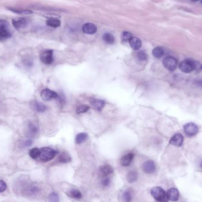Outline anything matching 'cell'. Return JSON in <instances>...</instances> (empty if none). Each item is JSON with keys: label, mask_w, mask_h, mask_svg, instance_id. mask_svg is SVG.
<instances>
[{"label": "cell", "mask_w": 202, "mask_h": 202, "mask_svg": "<svg viewBox=\"0 0 202 202\" xmlns=\"http://www.w3.org/2000/svg\"><path fill=\"white\" fill-rule=\"evenodd\" d=\"M40 96L43 100L45 101H50L57 99L59 96L58 94L49 89H44L40 93Z\"/></svg>", "instance_id": "cell-4"}, {"label": "cell", "mask_w": 202, "mask_h": 202, "mask_svg": "<svg viewBox=\"0 0 202 202\" xmlns=\"http://www.w3.org/2000/svg\"><path fill=\"white\" fill-rule=\"evenodd\" d=\"M38 133V128L36 125L30 122L28 124L27 127V136L30 138L35 137Z\"/></svg>", "instance_id": "cell-15"}, {"label": "cell", "mask_w": 202, "mask_h": 202, "mask_svg": "<svg viewBox=\"0 0 202 202\" xmlns=\"http://www.w3.org/2000/svg\"><path fill=\"white\" fill-rule=\"evenodd\" d=\"M33 107L34 110L39 112H44L47 110V107L45 105L37 101L34 102Z\"/></svg>", "instance_id": "cell-22"}, {"label": "cell", "mask_w": 202, "mask_h": 202, "mask_svg": "<svg viewBox=\"0 0 202 202\" xmlns=\"http://www.w3.org/2000/svg\"><path fill=\"white\" fill-rule=\"evenodd\" d=\"M167 197L171 202H177L179 199V192L176 188H171L167 191Z\"/></svg>", "instance_id": "cell-10"}, {"label": "cell", "mask_w": 202, "mask_h": 202, "mask_svg": "<svg viewBox=\"0 0 202 202\" xmlns=\"http://www.w3.org/2000/svg\"><path fill=\"white\" fill-rule=\"evenodd\" d=\"M89 110V107L86 105H82L79 106L76 109V113L77 114H84L86 112H88Z\"/></svg>", "instance_id": "cell-31"}, {"label": "cell", "mask_w": 202, "mask_h": 202, "mask_svg": "<svg viewBox=\"0 0 202 202\" xmlns=\"http://www.w3.org/2000/svg\"><path fill=\"white\" fill-rule=\"evenodd\" d=\"M9 10L15 13L16 14H23V15H27L31 14L33 13V11L30 9H13V8H9Z\"/></svg>", "instance_id": "cell-24"}, {"label": "cell", "mask_w": 202, "mask_h": 202, "mask_svg": "<svg viewBox=\"0 0 202 202\" xmlns=\"http://www.w3.org/2000/svg\"><path fill=\"white\" fill-rule=\"evenodd\" d=\"M164 52L163 49L161 47H160V46L155 47L152 50L153 56L155 58H157V59H159V58H161V57H163V56L164 55Z\"/></svg>", "instance_id": "cell-23"}, {"label": "cell", "mask_w": 202, "mask_h": 202, "mask_svg": "<svg viewBox=\"0 0 202 202\" xmlns=\"http://www.w3.org/2000/svg\"><path fill=\"white\" fill-rule=\"evenodd\" d=\"M200 166H201V167L202 168V162H201V163H200Z\"/></svg>", "instance_id": "cell-42"}, {"label": "cell", "mask_w": 202, "mask_h": 202, "mask_svg": "<svg viewBox=\"0 0 202 202\" xmlns=\"http://www.w3.org/2000/svg\"><path fill=\"white\" fill-rule=\"evenodd\" d=\"M123 202H131L133 199L132 193L129 190H126L122 196Z\"/></svg>", "instance_id": "cell-29"}, {"label": "cell", "mask_w": 202, "mask_h": 202, "mask_svg": "<svg viewBox=\"0 0 202 202\" xmlns=\"http://www.w3.org/2000/svg\"><path fill=\"white\" fill-rule=\"evenodd\" d=\"M12 22H13V26L17 30L24 28L27 24L26 20L24 18H19L14 19V20H13Z\"/></svg>", "instance_id": "cell-14"}, {"label": "cell", "mask_w": 202, "mask_h": 202, "mask_svg": "<svg viewBox=\"0 0 202 202\" xmlns=\"http://www.w3.org/2000/svg\"><path fill=\"white\" fill-rule=\"evenodd\" d=\"M87 138H88V135L86 133H79L76 135L75 143L77 144H80L84 143V141H86Z\"/></svg>", "instance_id": "cell-26"}, {"label": "cell", "mask_w": 202, "mask_h": 202, "mask_svg": "<svg viewBox=\"0 0 202 202\" xmlns=\"http://www.w3.org/2000/svg\"><path fill=\"white\" fill-rule=\"evenodd\" d=\"M33 143V141L31 139H28L27 140H26L25 142L23 143V147H30Z\"/></svg>", "instance_id": "cell-38"}, {"label": "cell", "mask_w": 202, "mask_h": 202, "mask_svg": "<svg viewBox=\"0 0 202 202\" xmlns=\"http://www.w3.org/2000/svg\"><path fill=\"white\" fill-rule=\"evenodd\" d=\"M58 160L62 163H67L71 161V157L68 153L64 152L59 155Z\"/></svg>", "instance_id": "cell-21"}, {"label": "cell", "mask_w": 202, "mask_h": 202, "mask_svg": "<svg viewBox=\"0 0 202 202\" xmlns=\"http://www.w3.org/2000/svg\"><path fill=\"white\" fill-rule=\"evenodd\" d=\"M133 35L132 34L128 32H124L122 35V40L124 42H127V41H129V40L132 38Z\"/></svg>", "instance_id": "cell-34"}, {"label": "cell", "mask_w": 202, "mask_h": 202, "mask_svg": "<svg viewBox=\"0 0 202 202\" xmlns=\"http://www.w3.org/2000/svg\"><path fill=\"white\" fill-rule=\"evenodd\" d=\"M151 194L153 198L159 202H168L167 193L161 187H154L151 190Z\"/></svg>", "instance_id": "cell-1"}, {"label": "cell", "mask_w": 202, "mask_h": 202, "mask_svg": "<svg viewBox=\"0 0 202 202\" xmlns=\"http://www.w3.org/2000/svg\"><path fill=\"white\" fill-rule=\"evenodd\" d=\"M102 185H103V186H105V187L108 186V185H110V178L107 177H104V178L102 179Z\"/></svg>", "instance_id": "cell-36"}, {"label": "cell", "mask_w": 202, "mask_h": 202, "mask_svg": "<svg viewBox=\"0 0 202 202\" xmlns=\"http://www.w3.org/2000/svg\"><path fill=\"white\" fill-rule=\"evenodd\" d=\"M91 105L95 110H101L104 107L105 102L103 100L99 99H92L91 101Z\"/></svg>", "instance_id": "cell-16"}, {"label": "cell", "mask_w": 202, "mask_h": 202, "mask_svg": "<svg viewBox=\"0 0 202 202\" xmlns=\"http://www.w3.org/2000/svg\"><path fill=\"white\" fill-rule=\"evenodd\" d=\"M7 188L6 183L2 180H0V193L4 192Z\"/></svg>", "instance_id": "cell-35"}, {"label": "cell", "mask_w": 202, "mask_h": 202, "mask_svg": "<svg viewBox=\"0 0 202 202\" xmlns=\"http://www.w3.org/2000/svg\"><path fill=\"white\" fill-rule=\"evenodd\" d=\"M49 202H59L58 194L56 192L51 193L49 196Z\"/></svg>", "instance_id": "cell-32"}, {"label": "cell", "mask_w": 202, "mask_h": 202, "mask_svg": "<svg viewBox=\"0 0 202 202\" xmlns=\"http://www.w3.org/2000/svg\"><path fill=\"white\" fill-rule=\"evenodd\" d=\"M129 43L131 47L134 50H138L139 49H140V48L141 47V46H142L141 40L137 37L133 36L132 38L129 40Z\"/></svg>", "instance_id": "cell-13"}, {"label": "cell", "mask_w": 202, "mask_h": 202, "mask_svg": "<svg viewBox=\"0 0 202 202\" xmlns=\"http://www.w3.org/2000/svg\"><path fill=\"white\" fill-rule=\"evenodd\" d=\"M46 24L51 27L56 28L61 25V21L59 19L55 18H51L46 21Z\"/></svg>", "instance_id": "cell-19"}, {"label": "cell", "mask_w": 202, "mask_h": 202, "mask_svg": "<svg viewBox=\"0 0 202 202\" xmlns=\"http://www.w3.org/2000/svg\"><path fill=\"white\" fill-rule=\"evenodd\" d=\"M27 191H28V193L31 194H36L40 192V189L37 185H30L28 187Z\"/></svg>", "instance_id": "cell-30"}, {"label": "cell", "mask_w": 202, "mask_h": 202, "mask_svg": "<svg viewBox=\"0 0 202 202\" xmlns=\"http://www.w3.org/2000/svg\"><path fill=\"white\" fill-rule=\"evenodd\" d=\"M103 40L105 41V42L109 44H112L115 42V38L114 36L112 34L109 33H107L103 34Z\"/></svg>", "instance_id": "cell-27"}, {"label": "cell", "mask_w": 202, "mask_h": 202, "mask_svg": "<svg viewBox=\"0 0 202 202\" xmlns=\"http://www.w3.org/2000/svg\"><path fill=\"white\" fill-rule=\"evenodd\" d=\"M8 23L4 20H0V29L7 28Z\"/></svg>", "instance_id": "cell-37"}, {"label": "cell", "mask_w": 202, "mask_h": 202, "mask_svg": "<svg viewBox=\"0 0 202 202\" xmlns=\"http://www.w3.org/2000/svg\"><path fill=\"white\" fill-rule=\"evenodd\" d=\"M40 58L43 63L50 65L53 62V51L51 50L43 51L40 55Z\"/></svg>", "instance_id": "cell-6"}, {"label": "cell", "mask_w": 202, "mask_h": 202, "mask_svg": "<svg viewBox=\"0 0 202 202\" xmlns=\"http://www.w3.org/2000/svg\"><path fill=\"white\" fill-rule=\"evenodd\" d=\"M192 1H193V2H197V1H198L199 0H192Z\"/></svg>", "instance_id": "cell-41"}, {"label": "cell", "mask_w": 202, "mask_h": 202, "mask_svg": "<svg viewBox=\"0 0 202 202\" xmlns=\"http://www.w3.org/2000/svg\"><path fill=\"white\" fill-rule=\"evenodd\" d=\"M24 64L25 65V66L28 67H31L33 66V63L31 61H29V60L24 61Z\"/></svg>", "instance_id": "cell-39"}, {"label": "cell", "mask_w": 202, "mask_h": 202, "mask_svg": "<svg viewBox=\"0 0 202 202\" xmlns=\"http://www.w3.org/2000/svg\"><path fill=\"white\" fill-rule=\"evenodd\" d=\"M138 173L135 171H131L126 176V180L128 183H133L138 180Z\"/></svg>", "instance_id": "cell-18"}, {"label": "cell", "mask_w": 202, "mask_h": 202, "mask_svg": "<svg viewBox=\"0 0 202 202\" xmlns=\"http://www.w3.org/2000/svg\"><path fill=\"white\" fill-rule=\"evenodd\" d=\"M163 65L168 70L173 71L177 67V60L171 56L167 57L163 60Z\"/></svg>", "instance_id": "cell-5"}, {"label": "cell", "mask_w": 202, "mask_h": 202, "mask_svg": "<svg viewBox=\"0 0 202 202\" xmlns=\"http://www.w3.org/2000/svg\"><path fill=\"white\" fill-rule=\"evenodd\" d=\"M197 84L198 85H199V86H202V79L200 80H199V81L197 82Z\"/></svg>", "instance_id": "cell-40"}, {"label": "cell", "mask_w": 202, "mask_h": 202, "mask_svg": "<svg viewBox=\"0 0 202 202\" xmlns=\"http://www.w3.org/2000/svg\"><path fill=\"white\" fill-rule=\"evenodd\" d=\"M137 58L139 60H141V61L146 60L147 59V54L144 51H140L137 53Z\"/></svg>", "instance_id": "cell-33"}, {"label": "cell", "mask_w": 202, "mask_h": 202, "mask_svg": "<svg viewBox=\"0 0 202 202\" xmlns=\"http://www.w3.org/2000/svg\"><path fill=\"white\" fill-rule=\"evenodd\" d=\"M178 67L180 70L183 72L189 73L193 70L196 67V65L193 60L187 59L180 62Z\"/></svg>", "instance_id": "cell-3"}, {"label": "cell", "mask_w": 202, "mask_h": 202, "mask_svg": "<svg viewBox=\"0 0 202 202\" xmlns=\"http://www.w3.org/2000/svg\"><path fill=\"white\" fill-rule=\"evenodd\" d=\"M82 31L85 34H93L97 32V27L92 23H86L82 26Z\"/></svg>", "instance_id": "cell-9"}, {"label": "cell", "mask_w": 202, "mask_h": 202, "mask_svg": "<svg viewBox=\"0 0 202 202\" xmlns=\"http://www.w3.org/2000/svg\"><path fill=\"white\" fill-rule=\"evenodd\" d=\"M201 69H202V66H201Z\"/></svg>", "instance_id": "cell-43"}, {"label": "cell", "mask_w": 202, "mask_h": 202, "mask_svg": "<svg viewBox=\"0 0 202 202\" xmlns=\"http://www.w3.org/2000/svg\"><path fill=\"white\" fill-rule=\"evenodd\" d=\"M155 165L152 160H148L145 161L143 165V170L147 174H152L155 171Z\"/></svg>", "instance_id": "cell-8"}, {"label": "cell", "mask_w": 202, "mask_h": 202, "mask_svg": "<svg viewBox=\"0 0 202 202\" xmlns=\"http://www.w3.org/2000/svg\"><path fill=\"white\" fill-rule=\"evenodd\" d=\"M183 137L180 134H176L173 136L170 140V144L176 146V147H180L183 143Z\"/></svg>", "instance_id": "cell-11"}, {"label": "cell", "mask_w": 202, "mask_h": 202, "mask_svg": "<svg viewBox=\"0 0 202 202\" xmlns=\"http://www.w3.org/2000/svg\"><path fill=\"white\" fill-rule=\"evenodd\" d=\"M184 131L185 134L188 136H194L198 133L199 128L193 123H188L184 126Z\"/></svg>", "instance_id": "cell-7"}, {"label": "cell", "mask_w": 202, "mask_h": 202, "mask_svg": "<svg viewBox=\"0 0 202 202\" xmlns=\"http://www.w3.org/2000/svg\"><path fill=\"white\" fill-rule=\"evenodd\" d=\"M99 171L103 177H106L108 175L112 174L114 171V170L110 165L106 164L101 166L99 168Z\"/></svg>", "instance_id": "cell-17"}, {"label": "cell", "mask_w": 202, "mask_h": 202, "mask_svg": "<svg viewBox=\"0 0 202 202\" xmlns=\"http://www.w3.org/2000/svg\"><path fill=\"white\" fill-rule=\"evenodd\" d=\"M11 34L7 30V28L0 29V41L5 40L9 38Z\"/></svg>", "instance_id": "cell-25"}, {"label": "cell", "mask_w": 202, "mask_h": 202, "mask_svg": "<svg viewBox=\"0 0 202 202\" xmlns=\"http://www.w3.org/2000/svg\"><path fill=\"white\" fill-rule=\"evenodd\" d=\"M40 155V150L38 148H33L31 149L29 152V155L30 157L34 160L39 158Z\"/></svg>", "instance_id": "cell-28"}, {"label": "cell", "mask_w": 202, "mask_h": 202, "mask_svg": "<svg viewBox=\"0 0 202 202\" xmlns=\"http://www.w3.org/2000/svg\"><path fill=\"white\" fill-rule=\"evenodd\" d=\"M67 195L69 197H70L72 198L76 199H80L82 197V195L81 192L79 190H77V189H73L71 190H70L68 192Z\"/></svg>", "instance_id": "cell-20"}, {"label": "cell", "mask_w": 202, "mask_h": 202, "mask_svg": "<svg viewBox=\"0 0 202 202\" xmlns=\"http://www.w3.org/2000/svg\"><path fill=\"white\" fill-rule=\"evenodd\" d=\"M58 152L50 147H43L40 149V160L43 162H47L53 160Z\"/></svg>", "instance_id": "cell-2"}, {"label": "cell", "mask_w": 202, "mask_h": 202, "mask_svg": "<svg viewBox=\"0 0 202 202\" xmlns=\"http://www.w3.org/2000/svg\"><path fill=\"white\" fill-rule=\"evenodd\" d=\"M134 157V154L132 152L128 153L126 155H124L120 160V163L121 166L124 167L129 166L133 160Z\"/></svg>", "instance_id": "cell-12"}]
</instances>
